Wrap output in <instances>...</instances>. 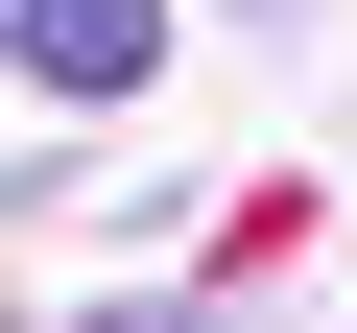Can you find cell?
I'll use <instances>...</instances> for the list:
<instances>
[{
  "mask_svg": "<svg viewBox=\"0 0 357 333\" xmlns=\"http://www.w3.org/2000/svg\"><path fill=\"white\" fill-rule=\"evenodd\" d=\"M0 48H24V95H143L167 72V0H24Z\"/></svg>",
  "mask_w": 357,
  "mask_h": 333,
  "instance_id": "6da1fadb",
  "label": "cell"
}]
</instances>
